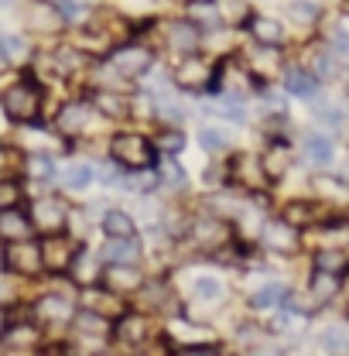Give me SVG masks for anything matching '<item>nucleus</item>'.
<instances>
[{
    "instance_id": "obj_1",
    "label": "nucleus",
    "mask_w": 349,
    "mask_h": 356,
    "mask_svg": "<svg viewBox=\"0 0 349 356\" xmlns=\"http://www.w3.org/2000/svg\"><path fill=\"white\" fill-rule=\"evenodd\" d=\"M103 257L113 261V264H133L137 261V243L127 236H113V243L103 247Z\"/></svg>"
},
{
    "instance_id": "obj_2",
    "label": "nucleus",
    "mask_w": 349,
    "mask_h": 356,
    "mask_svg": "<svg viewBox=\"0 0 349 356\" xmlns=\"http://www.w3.org/2000/svg\"><path fill=\"white\" fill-rule=\"evenodd\" d=\"M305 158L311 165H329L332 161V140L322 134H308L305 137Z\"/></svg>"
},
{
    "instance_id": "obj_3",
    "label": "nucleus",
    "mask_w": 349,
    "mask_h": 356,
    "mask_svg": "<svg viewBox=\"0 0 349 356\" xmlns=\"http://www.w3.org/2000/svg\"><path fill=\"white\" fill-rule=\"evenodd\" d=\"M284 86H288V92H295V96H315V79L308 76L305 69H291L284 76Z\"/></svg>"
},
{
    "instance_id": "obj_4",
    "label": "nucleus",
    "mask_w": 349,
    "mask_h": 356,
    "mask_svg": "<svg viewBox=\"0 0 349 356\" xmlns=\"http://www.w3.org/2000/svg\"><path fill=\"white\" fill-rule=\"evenodd\" d=\"M113 147H117V154L127 158V161H137V165L147 161V154H144V140H140V137H117Z\"/></svg>"
},
{
    "instance_id": "obj_5",
    "label": "nucleus",
    "mask_w": 349,
    "mask_h": 356,
    "mask_svg": "<svg viewBox=\"0 0 349 356\" xmlns=\"http://www.w3.org/2000/svg\"><path fill=\"white\" fill-rule=\"evenodd\" d=\"M254 35H257V42H267V44H277L284 38L281 24L270 21V17H257V21H254Z\"/></svg>"
},
{
    "instance_id": "obj_6",
    "label": "nucleus",
    "mask_w": 349,
    "mask_h": 356,
    "mask_svg": "<svg viewBox=\"0 0 349 356\" xmlns=\"http://www.w3.org/2000/svg\"><path fill=\"white\" fill-rule=\"evenodd\" d=\"M103 229L110 233V236H131L133 233V222L131 216H124V213H106V220H103Z\"/></svg>"
},
{
    "instance_id": "obj_7",
    "label": "nucleus",
    "mask_w": 349,
    "mask_h": 356,
    "mask_svg": "<svg viewBox=\"0 0 349 356\" xmlns=\"http://www.w3.org/2000/svg\"><path fill=\"white\" fill-rule=\"evenodd\" d=\"M322 346H325V350H349V332L346 329H329V332H322Z\"/></svg>"
},
{
    "instance_id": "obj_8",
    "label": "nucleus",
    "mask_w": 349,
    "mask_h": 356,
    "mask_svg": "<svg viewBox=\"0 0 349 356\" xmlns=\"http://www.w3.org/2000/svg\"><path fill=\"white\" fill-rule=\"evenodd\" d=\"M195 295L206 298V302H209V298H219V295H222V284H219L216 277H199V281H195Z\"/></svg>"
},
{
    "instance_id": "obj_9",
    "label": "nucleus",
    "mask_w": 349,
    "mask_h": 356,
    "mask_svg": "<svg viewBox=\"0 0 349 356\" xmlns=\"http://www.w3.org/2000/svg\"><path fill=\"white\" fill-rule=\"evenodd\" d=\"M270 233H274V236H267V243H274V247H284V250H291V247H295V233H291L288 226H274Z\"/></svg>"
},
{
    "instance_id": "obj_10",
    "label": "nucleus",
    "mask_w": 349,
    "mask_h": 356,
    "mask_svg": "<svg viewBox=\"0 0 349 356\" xmlns=\"http://www.w3.org/2000/svg\"><path fill=\"white\" fill-rule=\"evenodd\" d=\"M0 226L7 229V236H24V233H28V226L17 220L14 213H3V216H0Z\"/></svg>"
},
{
    "instance_id": "obj_11",
    "label": "nucleus",
    "mask_w": 349,
    "mask_h": 356,
    "mask_svg": "<svg viewBox=\"0 0 349 356\" xmlns=\"http://www.w3.org/2000/svg\"><path fill=\"white\" fill-rule=\"evenodd\" d=\"M89 175H92L89 165H72V168H69V185H72V188H83V185H89Z\"/></svg>"
},
{
    "instance_id": "obj_12",
    "label": "nucleus",
    "mask_w": 349,
    "mask_h": 356,
    "mask_svg": "<svg viewBox=\"0 0 349 356\" xmlns=\"http://www.w3.org/2000/svg\"><path fill=\"white\" fill-rule=\"evenodd\" d=\"M158 110H161L168 120H181V106H174V99L168 96V92H161V96H158Z\"/></svg>"
},
{
    "instance_id": "obj_13",
    "label": "nucleus",
    "mask_w": 349,
    "mask_h": 356,
    "mask_svg": "<svg viewBox=\"0 0 349 356\" xmlns=\"http://www.w3.org/2000/svg\"><path fill=\"white\" fill-rule=\"evenodd\" d=\"M277 298H284V284H267V291H261L254 302H257V305H274Z\"/></svg>"
},
{
    "instance_id": "obj_14",
    "label": "nucleus",
    "mask_w": 349,
    "mask_h": 356,
    "mask_svg": "<svg viewBox=\"0 0 349 356\" xmlns=\"http://www.w3.org/2000/svg\"><path fill=\"white\" fill-rule=\"evenodd\" d=\"M202 147L206 151H219V147H226V137L219 131H202Z\"/></svg>"
},
{
    "instance_id": "obj_15",
    "label": "nucleus",
    "mask_w": 349,
    "mask_h": 356,
    "mask_svg": "<svg viewBox=\"0 0 349 356\" xmlns=\"http://www.w3.org/2000/svg\"><path fill=\"white\" fill-rule=\"evenodd\" d=\"M291 14H295V17H298V21H315V17H318V7H315V3H295V7H291Z\"/></svg>"
},
{
    "instance_id": "obj_16",
    "label": "nucleus",
    "mask_w": 349,
    "mask_h": 356,
    "mask_svg": "<svg viewBox=\"0 0 349 356\" xmlns=\"http://www.w3.org/2000/svg\"><path fill=\"white\" fill-rule=\"evenodd\" d=\"M318 267H322V270H343V254H322V257H318Z\"/></svg>"
},
{
    "instance_id": "obj_17",
    "label": "nucleus",
    "mask_w": 349,
    "mask_h": 356,
    "mask_svg": "<svg viewBox=\"0 0 349 356\" xmlns=\"http://www.w3.org/2000/svg\"><path fill=\"white\" fill-rule=\"evenodd\" d=\"M318 117L332 120V127H343V110H336V106H318Z\"/></svg>"
},
{
    "instance_id": "obj_18",
    "label": "nucleus",
    "mask_w": 349,
    "mask_h": 356,
    "mask_svg": "<svg viewBox=\"0 0 349 356\" xmlns=\"http://www.w3.org/2000/svg\"><path fill=\"white\" fill-rule=\"evenodd\" d=\"M332 48H336L339 55H349V35L346 31H336V35H332Z\"/></svg>"
}]
</instances>
